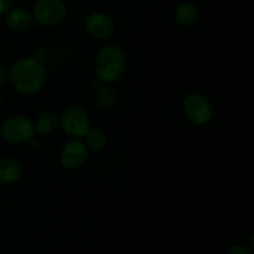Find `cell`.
I'll use <instances>...</instances> for the list:
<instances>
[{"mask_svg":"<svg viewBox=\"0 0 254 254\" xmlns=\"http://www.w3.org/2000/svg\"><path fill=\"white\" fill-rule=\"evenodd\" d=\"M46 67L36 57H27L15 62L9 71L14 88L22 94L39 92L46 82Z\"/></svg>","mask_w":254,"mask_h":254,"instance_id":"6da1fadb","label":"cell"},{"mask_svg":"<svg viewBox=\"0 0 254 254\" xmlns=\"http://www.w3.org/2000/svg\"><path fill=\"white\" fill-rule=\"evenodd\" d=\"M127 67V57L123 50L116 45H108L98 51L94 62L97 77L106 83L117 82Z\"/></svg>","mask_w":254,"mask_h":254,"instance_id":"7a4b0ae2","label":"cell"},{"mask_svg":"<svg viewBox=\"0 0 254 254\" xmlns=\"http://www.w3.org/2000/svg\"><path fill=\"white\" fill-rule=\"evenodd\" d=\"M68 14L66 4L62 0H37L32 9L35 22L41 26H54L66 19Z\"/></svg>","mask_w":254,"mask_h":254,"instance_id":"3957f363","label":"cell"},{"mask_svg":"<svg viewBox=\"0 0 254 254\" xmlns=\"http://www.w3.org/2000/svg\"><path fill=\"white\" fill-rule=\"evenodd\" d=\"M183 109L189 121L195 126H205L213 116L210 99L201 93H190L184 98Z\"/></svg>","mask_w":254,"mask_h":254,"instance_id":"277c9868","label":"cell"},{"mask_svg":"<svg viewBox=\"0 0 254 254\" xmlns=\"http://www.w3.org/2000/svg\"><path fill=\"white\" fill-rule=\"evenodd\" d=\"M1 136L11 144H26L34 138L35 126L24 116L7 118L1 126Z\"/></svg>","mask_w":254,"mask_h":254,"instance_id":"5b68a950","label":"cell"},{"mask_svg":"<svg viewBox=\"0 0 254 254\" xmlns=\"http://www.w3.org/2000/svg\"><path fill=\"white\" fill-rule=\"evenodd\" d=\"M64 133L71 138H82L88 133L91 129L89 126V117L86 108L82 106H72L66 109L60 119Z\"/></svg>","mask_w":254,"mask_h":254,"instance_id":"8992f818","label":"cell"},{"mask_svg":"<svg viewBox=\"0 0 254 254\" xmlns=\"http://www.w3.org/2000/svg\"><path fill=\"white\" fill-rule=\"evenodd\" d=\"M84 29L94 39L104 40L113 34L114 22L106 12H92L84 20Z\"/></svg>","mask_w":254,"mask_h":254,"instance_id":"52a82bcc","label":"cell"},{"mask_svg":"<svg viewBox=\"0 0 254 254\" xmlns=\"http://www.w3.org/2000/svg\"><path fill=\"white\" fill-rule=\"evenodd\" d=\"M88 156V149L82 141L73 140L69 141L62 149L60 161L61 165L67 170H76L79 166L83 165Z\"/></svg>","mask_w":254,"mask_h":254,"instance_id":"ba28073f","label":"cell"},{"mask_svg":"<svg viewBox=\"0 0 254 254\" xmlns=\"http://www.w3.org/2000/svg\"><path fill=\"white\" fill-rule=\"evenodd\" d=\"M21 164L14 158L0 159V184H11L21 176Z\"/></svg>","mask_w":254,"mask_h":254,"instance_id":"9c48e42d","label":"cell"},{"mask_svg":"<svg viewBox=\"0 0 254 254\" xmlns=\"http://www.w3.org/2000/svg\"><path fill=\"white\" fill-rule=\"evenodd\" d=\"M31 14L27 10L22 9V7H16V9L9 10L6 15V26L10 30L14 31H21V30L27 29L31 24Z\"/></svg>","mask_w":254,"mask_h":254,"instance_id":"30bf717a","label":"cell"},{"mask_svg":"<svg viewBox=\"0 0 254 254\" xmlns=\"http://www.w3.org/2000/svg\"><path fill=\"white\" fill-rule=\"evenodd\" d=\"M198 9L193 2H184L175 12V20L180 26L190 27L197 21Z\"/></svg>","mask_w":254,"mask_h":254,"instance_id":"8fae6325","label":"cell"},{"mask_svg":"<svg viewBox=\"0 0 254 254\" xmlns=\"http://www.w3.org/2000/svg\"><path fill=\"white\" fill-rule=\"evenodd\" d=\"M59 127V118L54 112H42L36 122V130L41 135H50Z\"/></svg>","mask_w":254,"mask_h":254,"instance_id":"7c38bea8","label":"cell"},{"mask_svg":"<svg viewBox=\"0 0 254 254\" xmlns=\"http://www.w3.org/2000/svg\"><path fill=\"white\" fill-rule=\"evenodd\" d=\"M84 136H86L87 146L92 150L98 151L106 148L107 136L103 131L98 130V129H89L88 133Z\"/></svg>","mask_w":254,"mask_h":254,"instance_id":"4fadbf2b","label":"cell"},{"mask_svg":"<svg viewBox=\"0 0 254 254\" xmlns=\"http://www.w3.org/2000/svg\"><path fill=\"white\" fill-rule=\"evenodd\" d=\"M228 254H253L252 251L248 250L245 246H235L228 251Z\"/></svg>","mask_w":254,"mask_h":254,"instance_id":"5bb4252c","label":"cell"},{"mask_svg":"<svg viewBox=\"0 0 254 254\" xmlns=\"http://www.w3.org/2000/svg\"><path fill=\"white\" fill-rule=\"evenodd\" d=\"M15 0H0V14L9 11Z\"/></svg>","mask_w":254,"mask_h":254,"instance_id":"9a60e30c","label":"cell"},{"mask_svg":"<svg viewBox=\"0 0 254 254\" xmlns=\"http://www.w3.org/2000/svg\"><path fill=\"white\" fill-rule=\"evenodd\" d=\"M7 78H9V74H7L6 69H5L2 66H0V87L6 82Z\"/></svg>","mask_w":254,"mask_h":254,"instance_id":"2e32d148","label":"cell"}]
</instances>
